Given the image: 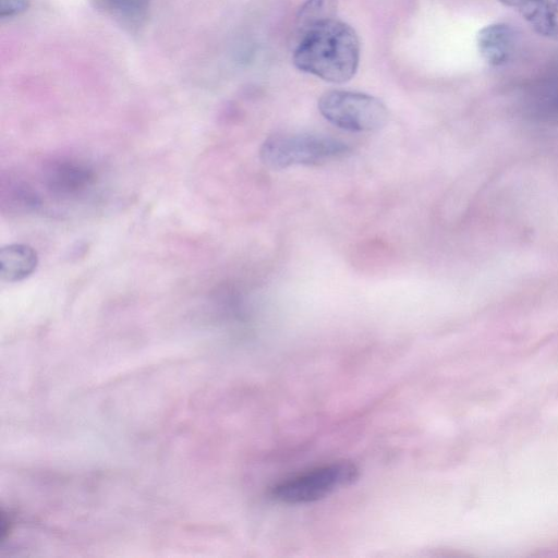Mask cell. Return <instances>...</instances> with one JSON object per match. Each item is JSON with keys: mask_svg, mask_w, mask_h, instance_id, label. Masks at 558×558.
Returning a JSON list of instances; mask_svg holds the SVG:
<instances>
[{"mask_svg": "<svg viewBox=\"0 0 558 558\" xmlns=\"http://www.w3.org/2000/svg\"><path fill=\"white\" fill-rule=\"evenodd\" d=\"M360 41L355 31L337 17L298 34L293 63L306 73L331 83L351 80L359 66Z\"/></svg>", "mask_w": 558, "mask_h": 558, "instance_id": "1", "label": "cell"}, {"mask_svg": "<svg viewBox=\"0 0 558 558\" xmlns=\"http://www.w3.org/2000/svg\"><path fill=\"white\" fill-rule=\"evenodd\" d=\"M350 147L342 141L319 134L272 135L259 149L262 162L269 169L291 166H318L347 155Z\"/></svg>", "mask_w": 558, "mask_h": 558, "instance_id": "2", "label": "cell"}, {"mask_svg": "<svg viewBox=\"0 0 558 558\" xmlns=\"http://www.w3.org/2000/svg\"><path fill=\"white\" fill-rule=\"evenodd\" d=\"M318 110L330 123L352 132L377 131L388 121V110L378 98L357 92L328 90L320 96Z\"/></svg>", "mask_w": 558, "mask_h": 558, "instance_id": "3", "label": "cell"}, {"mask_svg": "<svg viewBox=\"0 0 558 558\" xmlns=\"http://www.w3.org/2000/svg\"><path fill=\"white\" fill-rule=\"evenodd\" d=\"M357 477L359 469L354 463L332 462L278 483L270 489V496L283 504L313 502L352 484Z\"/></svg>", "mask_w": 558, "mask_h": 558, "instance_id": "4", "label": "cell"}, {"mask_svg": "<svg viewBox=\"0 0 558 558\" xmlns=\"http://www.w3.org/2000/svg\"><path fill=\"white\" fill-rule=\"evenodd\" d=\"M520 107L533 121L558 124V60L526 83Z\"/></svg>", "mask_w": 558, "mask_h": 558, "instance_id": "5", "label": "cell"}, {"mask_svg": "<svg viewBox=\"0 0 558 558\" xmlns=\"http://www.w3.org/2000/svg\"><path fill=\"white\" fill-rule=\"evenodd\" d=\"M94 179V171L87 165L72 159L52 160L44 169L47 189L62 196L84 192L93 184Z\"/></svg>", "mask_w": 558, "mask_h": 558, "instance_id": "6", "label": "cell"}, {"mask_svg": "<svg viewBox=\"0 0 558 558\" xmlns=\"http://www.w3.org/2000/svg\"><path fill=\"white\" fill-rule=\"evenodd\" d=\"M541 36L558 41V0H500Z\"/></svg>", "mask_w": 558, "mask_h": 558, "instance_id": "7", "label": "cell"}, {"mask_svg": "<svg viewBox=\"0 0 558 558\" xmlns=\"http://www.w3.org/2000/svg\"><path fill=\"white\" fill-rule=\"evenodd\" d=\"M517 36L513 28L505 23H493L483 27L477 35V48L483 60L493 66L505 64L511 58Z\"/></svg>", "mask_w": 558, "mask_h": 558, "instance_id": "8", "label": "cell"}, {"mask_svg": "<svg viewBox=\"0 0 558 558\" xmlns=\"http://www.w3.org/2000/svg\"><path fill=\"white\" fill-rule=\"evenodd\" d=\"M37 264V253L27 244H9L0 251V276L7 282L27 278L35 271Z\"/></svg>", "mask_w": 558, "mask_h": 558, "instance_id": "9", "label": "cell"}, {"mask_svg": "<svg viewBox=\"0 0 558 558\" xmlns=\"http://www.w3.org/2000/svg\"><path fill=\"white\" fill-rule=\"evenodd\" d=\"M93 2L120 25L134 29L145 23L151 0H93Z\"/></svg>", "mask_w": 558, "mask_h": 558, "instance_id": "10", "label": "cell"}, {"mask_svg": "<svg viewBox=\"0 0 558 558\" xmlns=\"http://www.w3.org/2000/svg\"><path fill=\"white\" fill-rule=\"evenodd\" d=\"M337 0H307L296 16L298 34L324 21L336 17Z\"/></svg>", "mask_w": 558, "mask_h": 558, "instance_id": "11", "label": "cell"}, {"mask_svg": "<svg viewBox=\"0 0 558 558\" xmlns=\"http://www.w3.org/2000/svg\"><path fill=\"white\" fill-rule=\"evenodd\" d=\"M29 0H0V19L9 20L27 11Z\"/></svg>", "mask_w": 558, "mask_h": 558, "instance_id": "12", "label": "cell"}]
</instances>
